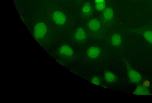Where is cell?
Returning <instances> with one entry per match:
<instances>
[{"label": "cell", "mask_w": 152, "mask_h": 103, "mask_svg": "<svg viewBox=\"0 0 152 103\" xmlns=\"http://www.w3.org/2000/svg\"><path fill=\"white\" fill-rule=\"evenodd\" d=\"M47 27L43 23L37 24L34 28V35L37 39H40L44 37L47 32Z\"/></svg>", "instance_id": "obj_1"}, {"label": "cell", "mask_w": 152, "mask_h": 103, "mask_svg": "<svg viewBox=\"0 0 152 103\" xmlns=\"http://www.w3.org/2000/svg\"><path fill=\"white\" fill-rule=\"evenodd\" d=\"M54 21L57 25H62L66 22V18L62 13L59 11L55 12L53 15Z\"/></svg>", "instance_id": "obj_2"}, {"label": "cell", "mask_w": 152, "mask_h": 103, "mask_svg": "<svg viewBox=\"0 0 152 103\" xmlns=\"http://www.w3.org/2000/svg\"><path fill=\"white\" fill-rule=\"evenodd\" d=\"M128 74L130 80L133 83H138L141 79L142 76L140 74L133 69L128 70Z\"/></svg>", "instance_id": "obj_3"}, {"label": "cell", "mask_w": 152, "mask_h": 103, "mask_svg": "<svg viewBox=\"0 0 152 103\" xmlns=\"http://www.w3.org/2000/svg\"><path fill=\"white\" fill-rule=\"evenodd\" d=\"M58 53L61 55L70 56L73 54L72 49L68 45H63L58 49Z\"/></svg>", "instance_id": "obj_4"}, {"label": "cell", "mask_w": 152, "mask_h": 103, "mask_svg": "<svg viewBox=\"0 0 152 103\" xmlns=\"http://www.w3.org/2000/svg\"><path fill=\"white\" fill-rule=\"evenodd\" d=\"M100 49L96 47H92L89 48L87 52L88 56L91 58L97 57L100 54Z\"/></svg>", "instance_id": "obj_5"}, {"label": "cell", "mask_w": 152, "mask_h": 103, "mask_svg": "<svg viewBox=\"0 0 152 103\" xmlns=\"http://www.w3.org/2000/svg\"><path fill=\"white\" fill-rule=\"evenodd\" d=\"M138 95H149L151 93L149 90L143 86L137 87L133 93Z\"/></svg>", "instance_id": "obj_6"}, {"label": "cell", "mask_w": 152, "mask_h": 103, "mask_svg": "<svg viewBox=\"0 0 152 103\" xmlns=\"http://www.w3.org/2000/svg\"><path fill=\"white\" fill-rule=\"evenodd\" d=\"M114 11L111 7H108L104 10L103 13V16L104 19L106 20L110 21L113 17Z\"/></svg>", "instance_id": "obj_7"}, {"label": "cell", "mask_w": 152, "mask_h": 103, "mask_svg": "<svg viewBox=\"0 0 152 103\" xmlns=\"http://www.w3.org/2000/svg\"><path fill=\"white\" fill-rule=\"evenodd\" d=\"M89 29L93 31H96L100 28V24L99 21L96 19H92L89 23Z\"/></svg>", "instance_id": "obj_8"}, {"label": "cell", "mask_w": 152, "mask_h": 103, "mask_svg": "<svg viewBox=\"0 0 152 103\" xmlns=\"http://www.w3.org/2000/svg\"><path fill=\"white\" fill-rule=\"evenodd\" d=\"M75 38L79 41L84 40L86 38V33L84 30L81 28L78 29L75 34Z\"/></svg>", "instance_id": "obj_9"}, {"label": "cell", "mask_w": 152, "mask_h": 103, "mask_svg": "<svg viewBox=\"0 0 152 103\" xmlns=\"http://www.w3.org/2000/svg\"><path fill=\"white\" fill-rule=\"evenodd\" d=\"M95 4L96 9L99 11L104 10L106 7L105 0H95Z\"/></svg>", "instance_id": "obj_10"}, {"label": "cell", "mask_w": 152, "mask_h": 103, "mask_svg": "<svg viewBox=\"0 0 152 103\" xmlns=\"http://www.w3.org/2000/svg\"><path fill=\"white\" fill-rule=\"evenodd\" d=\"M92 12V7L89 3H86L84 5L82 8V12L84 15H89L91 14Z\"/></svg>", "instance_id": "obj_11"}, {"label": "cell", "mask_w": 152, "mask_h": 103, "mask_svg": "<svg viewBox=\"0 0 152 103\" xmlns=\"http://www.w3.org/2000/svg\"><path fill=\"white\" fill-rule=\"evenodd\" d=\"M121 38L118 34L113 35L111 38V42L113 45L115 46H118L120 45L121 43Z\"/></svg>", "instance_id": "obj_12"}, {"label": "cell", "mask_w": 152, "mask_h": 103, "mask_svg": "<svg viewBox=\"0 0 152 103\" xmlns=\"http://www.w3.org/2000/svg\"><path fill=\"white\" fill-rule=\"evenodd\" d=\"M105 79L108 82H112L116 79L115 75L110 72H106L104 74Z\"/></svg>", "instance_id": "obj_13"}, {"label": "cell", "mask_w": 152, "mask_h": 103, "mask_svg": "<svg viewBox=\"0 0 152 103\" xmlns=\"http://www.w3.org/2000/svg\"><path fill=\"white\" fill-rule=\"evenodd\" d=\"M143 35L144 38L148 42L152 43V32L149 31H146Z\"/></svg>", "instance_id": "obj_14"}, {"label": "cell", "mask_w": 152, "mask_h": 103, "mask_svg": "<svg viewBox=\"0 0 152 103\" xmlns=\"http://www.w3.org/2000/svg\"><path fill=\"white\" fill-rule=\"evenodd\" d=\"M92 83L94 84L99 85L100 83L99 79L97 77H94L91 80Z\"/></svg>", "instance_id": "obj_15"}]
</instances>
